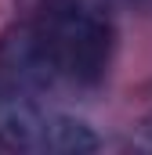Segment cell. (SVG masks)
Wrapping results in <instances>:
<instances>
[{"instance_id":"cell-2","label":"cell","mask_w":152,"mask_h":155,"mask_svg":"<svg viewBox=\"0 0 152 155\" xmlns=\"http://www.w3.org/2000/svg\"><path fill=\"white\" fill-rule=\"evenodd\" d=\"M0 141L18 152H47V155H83L102 141L80 116H69L47 105L36 94L0 90Z\"/></svg>"},{"instance_id":"cell-3","label":"cell","mask_w":152,"mask_h":155,"mask_svg":"<svg viewBox=\"0 0 152 155\" xmlns=\"http://www.w3.org/2000/svg\"><path fill=\"white\" fill-rule=\"evenodd\" d=\"M134 148H141V152H152V112L141 119V126H138V134H134Z\"/></svg>"},{"instance_id":"cell-1","label":"cell","mask_w":152,"mask_h":155,"mask_svg":"<svg viewBox=\"0 0 152 155\" xmlns=\"http://www.w3.org/2000/svg\"><path fill=\"white\" fill-rule=\"evenodd\" d=\"M54 90H94L109 76L116 51L112 22L83 0H43L26 18Z\"/></svg>"}]
</instances>
